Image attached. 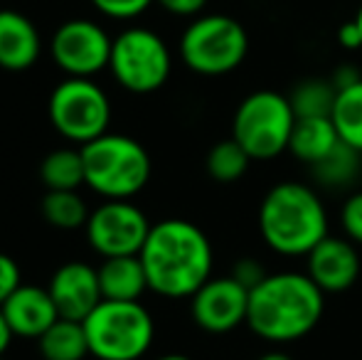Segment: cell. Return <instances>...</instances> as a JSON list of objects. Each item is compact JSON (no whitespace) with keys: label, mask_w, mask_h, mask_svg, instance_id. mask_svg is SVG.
<instances>
[{"label":"cell","mask_w":362,"mask_h":360,"mask_svg":"<svg viewBox=\"0 0 362 360\" xmlns=\"http://www.w3.org/2000/svg\"><path fill=\"white\" fill-rule=\"evenodd\" d=\"M141 262L148 289L165 298H187L212 277V245L187 220H163L151 227Z\"/></svg>","instance_id":"cell-1"},{"label":"cell","mask_w":362,"mask_h":360,"mask_svg":"<svg viewBox=\"0 0 362 360\" xmlns=\"http://www.w3.org/2000/svg\"><path fill=\"white\" fill-rule=\"evenodd\" d=\"M323 308L325 294L308 274H269L249 291L247 326L269 343H293L318 326Z\"/></svg>","instance_id":"cell-2"},{"label":"cell","mask_w":362,"mask_h":360,"mask_svg":"<svg viewBox=\"0 0 362 360\" xmlns=\"http://www.w3.org/2000/svg\"><path fill=\"white\" fill-rule=\"evenodd\" d=\"M259 230L276 255L300 257L328 237V212L313 187L286 180L264 195Z\"/></svg>","instance_id":"cell-3"},{"label":"cell","mask_w":362,"mask_h":360,"mask_svg":"<svg viewBox=\"0 0 362 360\" xmlns=\"http://www.w3.org/2000/svg\"><path fill=\"white\" fill-rule=\"evenodd\" d=\"M84 182L106 200H129L151 178V156L131 136L104 134L81 146Z\"/></svg>","instance_id":"cell-4"},{"label":"cell","mask_w":362,"mask_h":360,"mask_svg":"<svg viewBox=\"0 0 362 360\" xmlns=\"http://www.w3.org/2000/svg\"><path fill=\"white\" fill-rule=\"evenodd\" d=\"M89 353L96 360H139L148 353L156 323L141 301H101L84 318Z\"/></svg>","instance_id":"cell-5"},{"label":"cell","mask_w":362,"mask_h":360,"mask_svg":"<svg viewBox=\"0 0 362 360\" xmlns=\"http://www.w3.org/2000/svg\"><path fill=\"white\" fill-rule=\"evenodd\" d=\"M296 126L291 99L279 91L262 89L249 94L234 111L232 139L252 161H272L288 151Z\"/></svg>","instance_id":"cell-6"},{"label":"cell","mask_w":362,"mask_h":360,"mask_svg":"<svg viewBox=\"0 0 362 360\" xmlns=\"http://www.w3.org/2000/svg\"><path fill=\"white\" fill-rule=\"evenodd\" d=\"M249 35L242 23L229 15H202L185 28L180 37V57L192 72L205 77L229 74L247 59Z\"/></svg>","instance_id":"cell-7"},{"label":"cell","mask_w":362,"mask_h":360,"mask_svg":"<svg viewBox=\"0 0 362 360\" xmlns=\"http://www.w3.org/2000/svg\"><path fill=\"white\" fill-rule=\"evenodd\" d=\"M109 69L126 91L151 94L168 82L173 57L158 33L148 28H129L114 37Z\"/></svg>","instance_id":"cell-8"},{"label":"cell","mask_w":362,"mask_h":360,"mask_svg":"<svg viewBox=\"0 0 362 360\" xmlns=\"http://www.w3.org/2000/svg\"><path fill=\"white\" fill-rule=\"evenodd\" d=\"M47 114L59 136L74 144H89L106 134L111 121V101L91 79L67 77L49 94Z\"/></svg>","instance_id":"cell-9"},{"label":"cell","mask_w":362,"mask_h":360,"mask_svg":"<svg viewBox=\"0 0 362 360\" xmlns=\"http://www.w3.org/2000/svg\"><path fill=\"white\" fill-rule=\"evenodd\" d=\"M151 227L146 212L134 202L106 200L89 215L84 230L91 250L109 260V257L141 255Z\"/></svg>","instance_id":"cell-10"},{"label":"cell","mask_w":362,"mask_h":360,"mask_svg":"<svg viewBox=\"0 0 362 360\" xmlns=\"http://www.w3.org/2000/svg\"><path fill=\"white\" fill-rule=\"evenodd\" d=\"M114 40L94 20L74 18L62 23L52 35L49 52L67 77L91 79L101 69L109 67Z\"/></svg>","instance_id":"cell-11"},{"label":"cell","mask_w":362,"mask_h":360,"mask_svg":"<svg viewBox=\"0 0 362 360\" xmlns=\"http://www.w3.org/2000/svg\"><path fill=\"white\" fill-rule=\"evenodd\" d=\"M190 298L192 321L202 331L229 333L242 323H247L249 289L242 286L232 274L217 279L210 277Z\"/></svg>","instance_id":"cell-12"},{"label":"cell","mask_w":362,"mask_h":360,"mask_svg":"<svg viewBox=\"0 0 362 360\" xmlns=\"http://www.w3.org/2000/svg\"><path fill=\"white\" fill-rule=\"evenodd\" d=\"M47 291L57 306L59 318L69 321H84L101 301L99 269L86 262H67L52 274Z\"/></svg>","instance_id":"cell-13"},{"label":"cell","mask_w":362,"mask_h":360,"mask_svg":"<svg viewBox=\"0 0 362 360\" xmlns=\"http://www.w3.org/2000/svg\"><path fill=\"white\" fill-rule=\"evenodd\" d=\"M308 274L323 294H340L350 289L360 277L358 245L348 237H325L308 252Z\"/></svg>","instance_id":"cell-14"},{"label":"cell","mask_w":362,"mask_h":360,"mask_svg":"<svg viewBox=\"0 0 362 360\" xmlns=\"http://www.w3.org/2000/svg\"><path fill=\"white\" fill-rule=\"evenodd\" d=\"M0 308H3V316L13 336L18 338H35L37 341L59 318L57 306H54L47 289L30 286V284H23Z\"/></svg>","instance_id":"cell-15"},{"label":"cell","mask_w":362,"mask_h":360,"mask_svg":"<svg viewBox=\"0 0 362 360\" xmlns=\"http://www.w3.org/2000/svg\"><path fill=\"white\" fill-rule=\"evenodd\" d=\"M42 52L35 23L18 10H0V67L8 72H25L35 67Z\"/></svg>","instance_id":"cell-16"},{"label":"cell","mask_w":362,"mask_h":360,"mask_svg":"<svg viewBox=\"0 0 362 360\" xmlns=\"http://www.w3.org/2000/svg\"><path fill=\"white\" fill-rule=\"evenodd\" d=\"M99 286L106 301H139L148 289V277L139 255L109 257L99 267Z\"/></svg>","instance_id":"cell-17"},{"label":"cell","mask_w":362,"mask_h":360,"mask_svg":"<svg viewBox=\"0 0 362 360\" xmlns=\"http://www.w3.org/2000/svg\"><path fill=\"white\" fill-rule=\"evenodd\" d=\"M340 144V134L330 116L318 119H296L293 134L288 141V153L305 166H315L335 151Z\"/></svg>","instance_id":"cell-18"},{"label":"cell","mask_w":362,"mask_h":360,"mask_svg":"<svg viewBox=\"0 0 362 360\" xmlns=\"http://www.w3.org/2000/svg\"><path fill=\"white\" fill-rule=\"evenodd\" d=\"M37 346L45 360H84L91 356L84 323L69 318H57L37 338Z\"/></svg>","instance_id":"cell-19"},{"label":"cell","mask_w":362,"mask_h":360,"mask_svg":"<svg viewBox=\"0 0 362 360\" xmlns=\"http://www.w3.org/2000/svg\"><path fill=\"white\" fill-rule=\"evenodd\" d=\"M40 178L47 190H76L84 182V158L81 151L57 149L45 156Z\"/></svg>","instance_id":"cell-20"},{"label":"cell","mask_w":362,"mask_h":360,"mask_svg":"<svg viewBox=\"0 0 362 360\" xmlns=\"http://www.w3.org/2000/svg\"><path fill=\"white\" fill-rule=\"evenodd\" d=\"M310 170H313L315 180L320 185L333 187V190L335 187H348L353 185L362 170V153L340 141L338 149L330 151L320 163L310 166Z\"/></svg>","instance_id":"cell-21"},{"label":"cell","mask_w":362,"mask_h":360,"mask_svg":"<svg viewBox=\"0 0 362 360\" xmlns=\"http://www.w3.org/2000/svg\"><path fill=\"white\" fill-rule=\"evenodd\" d=\"M330 119L338 129L340 141L362 153V79L338 91Z\"/></svg>","instance_id":"cell-22"},{"label":"cell","mask_w":362,"mask_h":360,"mask_svg":"<svg viewBox=\"0 0 362 360\" xmlns=\"http://www.w3.org/2000/svg\"><path fill=\"white\" fill-rule=\"evenodd\" d=\"M42 215L57 230H76L86 227L91 212L76 190H47L42 197Z\"/></svg>","instance_id":"cell-23"},{"label":"cell","mask_w":362,"mask_h":360,"mask_svg":"<svg viewBox=\"0 0 362 360\" xmlns=\"http://www.w3.org/2000/svg\"><path fill=\"white\" fill-rule=\"evenodd\" d=\"M335 96H338V89L330 79H305L293 89L288 99L296 111V119H318V116L333 114Z\"/></svg>","instance_id":"cell-24"},{"label":"cell","mask_w":362,"mask_h":360,"mask_svg":"<svg viewBox=\"0 0 362 360\" xmlns=\"http://www.w3.org/2000/svg\"><path fill=\"white\" fill-rule=\"evenodd\" d=\"M249 163H252L249 153L234 139L219 141L207 153V173H210L212 180L222 182V185L237 182L249 170Z\"/></svg>","instance_id":"cell-25"},{"label":"cell","mask_w":362,"mask_h":360,"mask_svg":"<svg viewBox=\"0 0 362 360\" xmlns=\"http://www.w3.org/2000/svg\"><path fill=\"white\" fill-rule=\"evenodd\" d=\"M156 0H91L101 15L111 20H134L144 15Z\"/></svg>","instance_id":"cell-26"},{"label":"cell","mask_w":362,"mask_h":360,"mask_svg":"<svg viewBox=\"0 0 362 360\" xmlns=\"http://www.w3.org/2000/svg\"><path fill=\"white\" fill-rule=\"evenodd\" d=\"M340 222H343V232L350 242L362 247V190L353 192L348 200L343 202L340 210Z\"/></svg>","instance_id":"cell-27"},{"label":"cell","mask_w":362,"mask_h":360,"mask_svg":"<svg viewBox=\"0 0 362 360\" xmlns=\"http://www.w3.org/2000/svg\"><path fill=\"white\" fill-rule=\"evenodd\" d=\"M20 286H23V281H20L18 262H15L13 257H8V255L0 252V306H3V303L8 301V298L13 296Z\"/></svg>","instance_id":"cell-28"},{"label":"cell","mask_w":362,"mask_h":360,"mask_svg":"<svg viewBox=\"0 0 362 360\" xmlns=\"http://www.w3.org/2000/svg\"><path fill=\"white\" fill-rule=\"evenodd\" d=\"M232 277L237 279V281L242 284V286H247L249 291H252V289H254V286H259V284H262L264 279L269 277V274L264 272V267L259 265L257 260L247 257V260H239L237 265H234Z\"/></svg>","instance_id":"cell-29"},{"label":"cell","mask_w":362,"mask_h":360,"mask_svg":"<svg viewBox=\"0 0 362 360\" xmlns=\"http://www.w3.org/2000/svg\"><path fill=\"white\" fill-rule=\"evenodd\" d=\"M163 10L173 15H180V18H190V15L202 13V8L207 5V0H156Z\"/></svg>","instance_id":"cell-30"},{"label":"cell","mask_w":362,"mask_h":360,"mask_svg":"<svg viewBox=\"0 0 362 360\" xmlns=\"http://www.w3.org/2000/svg\"><path fill=\"white\" fill-rule=\"evenodd\" d=\"M338 42H340V47H345V50H360L362 47V35H360V28H358L355 20L340 25Z\"/></svg>","instance_id":"cell-31"},{"label":"cell","mask_w":362,"mask_h":360,"mask_svg":"<svg viewBox=\"0 0 362 360\" xmlns=\"http://www.w3.org/2000/svg\"><path fill=\"white\" fill-rule=\"evenodd\" d=\"M360 72L358 69H353V67H340V69H335V74L330 77V82L335 84V89H345V87H353L355 82H360Z\"/></svg>","instance_id":"cell-32"},{"label":"cell","mask_w":362,"mask_h":360,"mask_svg":"<svg viewBox=\"0 0 362 360\" xmlns=\"http://www.w3.org/2000/svg\"><path fill=\"white\" fill-rule=\"evenodd\" d=\"M10 341H13V331H10L8 321H5L3 308H0V358H3L5 351L10 348Z\"/></svg>","instance_id":"cell-33"},{"label":"cell","mask_w":362,"mask_h":360,"mask_svg":"<svg viewBox=\"0 0 362 360\" xmlns=\"http://www.w3.org/2000/svg\"><path fill=\"white\" fill-rule=\"evenodd\" d=\"M257 360H293V358L286 356V353H281V351H272V353H264V356H259Z\"/></svg>","instance_id":"cell-34"},{"label":"cell","mask_w":362,"mask_h":360,"mask_svg":"<svg viewBox=\"0 0 362 360\" xmlns=\"http://www.w3.org/2000/svg\"><path fill=\"white\" fill-rule=\"evenodd\" d=\"M156 360H192V358L182 356V353H168V356H160V358H156Z\"/></svg>","instance_id":"cell-35"},{"label":"cell","mask_w":362,"mask_h":360,"mask_svg":"<svg viewBox=\"0 0 362 360\" xmlns=\"http://www.w3.org/2000/svg\"><path fill=\"white\" fill-rule=\"evenodd\" d=\"M355 23H358V28H360V35H362V5H360L358 15H355Z\"/></svg>","instance_id":"cell-36"},{"label":"cell","mask_w":362,"mask_h":360,"mask_svg":"<svg viewBox=\"0 0 362 360\" xmlns=\"http://www.w3.org/2000/svg\"><path fill=\"white\" fill-rule=\"evenodd\" d=\"M0 360H3V358H0Z\"/></svg>","instance_id":"cell-37"}]
</instances>
